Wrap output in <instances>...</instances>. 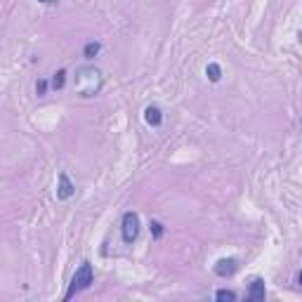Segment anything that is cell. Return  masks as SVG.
Listing matches in <instances>:
<instances>
[{"label": "cell", "instance_id": "1", "mask_svg": "<svg viewBox=\"0 0 302 302\" xmlns=\"http://www.w3.org/2000/svg\"><path fill=\"white\" fill-rule=\"evenodd\" d=\"M104 88V76L97 66H80L76 71V92L78 97L90 99V97H97Z\"/></svg>", "mask_w": 302, "mask_h": 302}, {"label": "cell", "instance_id": "2", "mask_svg": "<svg viewBox=\"0 0 302 302\" xmlns=\"http://www.w3.org/2000/svg\"><path fill=\"white\" fill-rule=\"evenodd\" d=\"M95 281V269L90 262H83V265L78 267V271L73 274L71 279V286H69V290H66V300H71L76 293H80V290H85L90 288V284Z\"/></svg>", "mask_w": 302, "mask_h": 302}, {"label": "cell", "instance_id": "3", "mask_svg": "<svg viewBox=\"0 0 302 302\" xmlns=\"http://www.w3.org/2000/svg\"><path fill=\"white\" fill-rule=\"evenodd\" d=\"M121 234H123L125 243H135L140 236V215L135 210H127L121 220Z\"/></svg>", "mask_w": 302, "mask_h": 302}, {"label": "cell", "instance_id": "4", "mask_svg": "<svg viewBox=\"0 0 302 302\" xmlns=\"http://www.w3.org/2000/svg\"><path fill=\"white\" fill-rule=\"evenodd\" d=\"M73 194H76L73 182L69 179L66 173H62V175H59V187H57V198H59V201H69Z\"/></svg>", "mask_w": 302, "mask_h": 302}, {"label": "cell", "instance_id": "5", "mask_svg": "<svg viewBox=\"0 0 302 302\" xmlns=\"http://www.w3.org/2000/svg\"><path fill=\"white\" fill-rule=\"evenodd\" d=\"M236 269H238V262H236L234 257H224V260H220V262L215 265V274L222 276V279H227V276H231Z\"/></svg>", "mask_w": 302, "mask_h": 302}, {"label": "cell", "instance_id": "6", "mask_svg": "<svg viewBox=\"0 0 302 302\" xmlns=\"http://www.w3.org/2000/svg\"><path fill=\"white\" fill-rule=\"evenodd\" d=\"M265 295H267L265 281H262L260 276H257V279H253V281H250V288H248V300L260 302V300H265Z\"/></svg>", "mask_w": 302, "mask_h": 302}, {"label": "cell", "instance_id": "7", "mask_svg": "<svg viewBox=\"0 0 302 302\" xmlns=\"http://www.w3.org/2000/svg\"><path fill=\"white\" fill-rule=\"evenodd\" d=\"M144 121L151 125V127H159L163 123V111H160L156 104H151V107L144 109Z\"/></svg>", "mask_w": 302, "mask_h": 302}, {"label": "cell", "instance_id": "8", "mask_svg": "<svg viewBox=\"0 0 302 302\" xmlns=\"http://www.w3.org/2000/svg\"><path fill=\"white\" fill-rule=\"evenodd\" d=\"M206 76H208L210 83H220V80H222V69H220V64L210 62V64L206 66Z\"/></svg>", "mask_w": 302, "mask_h": 302}, {"label": "cell", "instance_id": "9", "mask_svg": "<svg viewBox=\"0 0 302 302\" xmlns=\"http://www.w3.org/2000/svg\"><path fill=\"white\" fill-rule=\"evenodd\" d=\"M64 85H66V71L59 69V71L52 76V80H50V88L52 90H64Z\"/></svg>", "mask_w": 302, "mask_h": 302}, {"label": "cell", "instance_id": "10", "mask_svg": "<svg viewBox=\"0 0 302 302\" xmlns=\"http://www.w3.org/2000/svg\"><path fill=\"white\" fill-rule=\"evenodd\" d=\"M99 50H102V43L92 40V43H88V45L83 48V54H85V59H95V57L99 54Z\"/></svg>", "mask_w": 302, "mask_h": 302}, {"label": "cell", "instance_id": "11", "mask_svg": "<svg viewBox=\"0 0 302 302\" xmlns=\"http://www.w3.org/2000/svg\"><path fill=\"white\" fill-rule=\"evenodd\" d=\"M149 229H151V236H154V238H160V236H163V231H165L159 220H151V222H149Z\"/></svg>", "mask_w": 302, "mask_h": 302}, {"label": "cell", "instance_id": "12", "mask_svg": "<svg viewBox=\"0 0 302 302\" xmlns=\"http://www.w3.org/2000/svg\"><path fill=\"white\" fill-rule=\"evenodd\" d=\"M48 88H50V83H48L45 78H38V83H36V95H38V97H45Z\"/></svg>", "mask_w": 302, "mask_h": 302}, {"label": "cell", "instance_id": "13", "mask_svg": "<svg viewBox=\"0 0 302 302\" xmlns=\"http://www.w3.org/2000/svg\"><path fill=\"white\" fill-rule=\"evenodd\" d=\"M215 298H217V300H236V293H234V290H224V288H222V290H217V293H215Z\"/></svg>", "mask_w": 302, "mask_h": 302}, {"label": "cell", "instance_id": "14", "mask_svg": "<svg viewBox=\"0 0 302 302\" xmlns=\"http://www.w3.org/2000/svg\"><path fill=\"white\" fill-rule=\"evenodd\" d=\"M43 5H54V2H59V0H40Z\"/></svg>", "mask_w": 302, "mask_h": 302}]
</instances>
